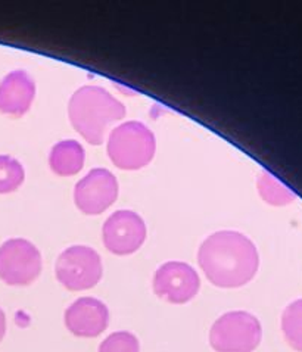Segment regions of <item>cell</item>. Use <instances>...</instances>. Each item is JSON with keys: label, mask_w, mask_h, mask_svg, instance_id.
<instances>
[{"label": "cell", "mask_w": 302, "mask_h": 352, "mask_svg": "<svg viewBox=\"0 0 302 352\" xmlns=\"http://www.w3.org/2000/svg\"><path fill=\"white\" fill-rule=\"evenodd\" d=\"M197 263L214 286L232 289L252 280L258 272L259 256L251 239L239 232L223 230L202 242Z\"/></svg>", "instance_id": "1"}, {"label": "cell", "mask_w": 302, "mask_h": 352, "mask_svg": "<svg viewBox=\"0 0 302 352\" xmlns=\"http://www.w3.org/2000/svg\"><path fill=\"white\" fill-rule=\"evenodd\" d=\"M68 116L80 136L98 146L111 124L126 116V107L103 87L83 86L69 99Z\"/></svg>", "instance_id": "2"}, {"label": "cell", "mask_w": 302, "mask_h": 352, "mask_svg": "<svg viewBox=\"0 0 302 352\" xmlns=\"http://www.w3.org/2000/svg\"><path fill=\"white\" fill-rule=\"evenodd\" d=\"M108 157L121 170L147 167L156 151L155 134L140 121H127L109 133Z\"/></svg>", "instance_id": "3"}, {"label": "cell", "mask_w": 302, "mask_h": 352, "mask_svg": "<svg viewBox=\"0 0 302 352\" xmlns=\"http://www.w3.org/2000/svg\"><path fill=\"white\" fill-rule=\"evenodd\" d=\"M263 339L259 320L246 311H230L217 318L210 344L217 352H254Z\"/></svg>", "instance_id": "4"}, {"label": "cell", "mask_w": 302, "mask_h": 352, "mask_svg": "<svg viewBox=\"0 0 302 352\" xmlns=\"http://www.w3.org/2000/svg\"><path fill=\"white\" fill-rule=\"evenodd\" d=\"M102 260L99 254L89 246L74 245L62 252L55 264V274L59 283L68 291H86L96 286L102 278Z\"/></svg>", "instance_id": "5"}, {"label": "cell", "mask_w": 302, "mask_h": 352, "mask_svg": "<svg viewBox=\"0 0 302 352\" xmlns=\"http://www.w3.org/2000/svg\"><path fill=\"white\" fill-rule=\"evenodd\" d=\"M41 272V254L25 239H9L0 246V278L9 286H28Z\"/></svg>", "instance_id": "6"}, {"label": "cell", "mask_w": 302, "mask_h": 352, "mask_svg": "<svg viewBox=\"0 0 302 352\" xmlns=\"http://www.w3.org/2000/svg\"><path fill=\"white\" fill-rule=\"evenodd\" d=\"M201 287L196 270L182 261L162 264L153 276L155 295L170 304H186L193 299Z\"/></svg>", "instance_id": "7"}, {"label": "cell", "mask_w": 302, "mask_h": 352, "mask_svg": "<svg viewBox=\"0 0 302 352\" xmlns=\"http://www.w3.org/2000/svg\"><path fill=\"white\" fill-rule=\"evenodd\" d=\"M102 239L112 254L121 256L134 254L147 239V224L136 212L117 211L111 214L103 224Z\"/></svg>", "instance_id": "8"}, {"label": "cell", "mask_w": 302, "mask_h": 352, "mask_svg": "<svg viewBox=\"0 0 302 352\" xmlns=\"http://www.w3.org/2000/svg\"><path fill=\"white\" fill-rule=\"evenodd\" d=\"M117 198L118 182L107 168H93L76 184L74 189L77 208L89 215L102 214Z\"/></svg>", "instance_id": "9"}, {"label": "cell", "mask_w": 302, "mask_h": 352, "mask_svg": "<svg viewBox=\"0 0 302 352\" xmlns=\"http://www.w3.org/2000/svg\"><path fill=\"white\" fill-rule=\"evenodd\" d=\"M65 326L78 338H96L109 324L108 307L96 298H78L72 302L64 316Z\"/></svg>", "instance_id": "10"}, {"label": "cell", "mask_w": 302, "mask_h": 352, "mask_svg": "<svg viewBox=\"0 0 302 352\" xmlns=\"http://www.w3.org/2000/svg\"><path fill=\"white\" fill-rule=\"evenodd\" d=\"M36 96V85L27 71L17 69L0 81V112L23 117Z\"/></svg>", "instance_id": "11"}, {"label": "cell", "mask_w": 302, "mask_h": 352, "mask_svg": "<svg viewBox=\"0 0 302 352\" xmlns=\"http://www.w3.org/2000/svg\"><path fill=\"white\" fill-rule=\"evenodd\" d=\"M86 152L85 148L76 140H62L56 143L50 151L49 165L52 171L61 175V177H68L81 171L85 167Z\"/></svg>", "instance_id": "12"}, {"label": "cell", "mask_w": 302, "mask_h": 352, "mask_svg": "<svg viewBox=\"0 0 302 352\" xmlns=\"http://www.w3.org/2000/svg\"><path fill=\"white\" fill-rule=\"evenodd\" d=\"M258 192L261 195V198L274 206H283L290 202H294L296 195L290 190L289 188L277 180L273 174L264 171L258 179Z\"/></svg>", "instance_id": "13"}, {"label": "cell", "mask_w": 302, "mask_h": 352, "mask_svg": "<svg viewBox=\"0 0 302 352\" xmlns=\"http://www.w3.org/2000/svg\"><path fill=\"white\" fill-rule=\"evenodd\" d=\"M282 332L289 346L302 352V299L286 307L282 314Z\"/></svg>", "instance_id": "14"}, {"label": "cell", "mask_w": 302, "mask_h": 352, "mask_svg": "<svg viewBox=\"0 0 302 352\" xmlns=\"http://www.w3.org/2000/svg\"><path fill=\"white\" fill-rule=\"evenodd\" d=\"M24 179L25 171L21 162L9 155H0V195L17 190Z\"/></svg>", "instance_id": "15"}, {"label": "cell", "mask_w": 302, "mask_h": 352, "mask_svg": "<svg viewBox=\"0 0 302 352\" xmlns=\"http://www.w3.org/2000/svg\"><path fill=\"white\" fill-rule=\"evenodd\" d=\"M99 352H140L139 339L130 332H116L103 340Z\"/></svg>", "instance_id": "16"}, {"label": "cell", "mask_w": 302, "mask_h": 352, "mask_svg": "<svg viewBox=\"0 0 302 352\" xmlns=\"http://www.w3.org/2000/svg\"><path fill=\"white\" fill-rule=\"evenodd\" d=\"M5 333H6V317H5L3 309L0 308V342H2V339L5 338Z\"/></svg>", "instance_id": "17"}]
</instances>
